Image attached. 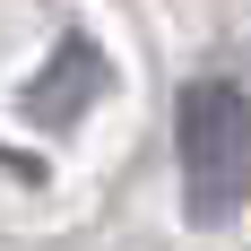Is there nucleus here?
<instances>
[{
    "mask_svg": "<svg viewBox=\"0 0 251 251\" xmlns=\"http://www.w3.org/2000/svg\"><path fill=\"white\" fill-rule=\"evenodd\" d=\"M174 130H182V208H191V226H226L251 200V96L234 78H191Z\"/></svg>",
    "mask_w": 251,
    "mask_h": 251,
    "instance_id": "f257e3e1",
    "label": "nucleus"
}]
</instances>
